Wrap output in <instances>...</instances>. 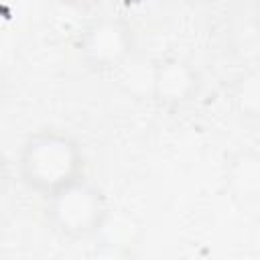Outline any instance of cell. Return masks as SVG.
I'll list each match as a JSON object with an SVG mask.
<instances>
[{"instance_id": "6da1fadb", "label": "cell", "mask_w": 260, "mask_h": 260, "mask_svg": "<svg viewBox=\"0 0 260 260\" xmlns=\"http://www.w3.org/2000/svg\"><path fill=\"white\" fill-rule=\"evenodd\" d=\"M16 167L22 185L43 199H49L83 179L85 156L81 144L69 132L41 128L22 142Z\"/></svg>"}, {"instance_id": "7a4b0ae2", "label": "cell", "mask_w": 260, "mask_h": 260, "mask_svg": "<svg viewBox=\"0 0 260 260\" xmlns=\"http://www.w3.org/2000/svg\"><path fill=\"white\" fill-rule=\"evenodd\" d=\"M110 213L106 193L85 177L45 199L47 223L67 240L100 236Z\"/></svg>"}, {"instance_id": "3957f363", "label": "cell", "mask_w": 260, "mask_h": 260, "mask_svg": "<svg viewBox=\"0 0 260 260\" xmlns=\"http://www.w3.org/2000/svg\"><path fill=\"white\" fill-rule=\"evenodd\" d=\"M136 49V35L120 16H98L89 20L77 39V53L87 69L104 73L124 65Z\"/></svg>"}, {"instance_id": "277c9868", "label": "cell", "mask_w": 260, "mask_h": 260, "mask_svg": "<svg viewBox=\"0 0 260 260\" xmlns=\"http://www.w3.org/2000/svg\"><path fill=\"white\" fill-rule=\"evenodd\" d=\"M152 98L165 108H181L193 102L203 85L199 69L185 57L167 55L152 67Z\"/></svg>"}, {"instance_id": "5b68a950", "label": "cell", "mask_w": 260, "mask_h": 260, "mask_svg": "<svg viewBox=\"0 0 260 260\" xmlns=\"http://www.w3.org/2000/svg\"><path fill=\"white\" fill-rule=\"evenodd\" d=\"M225 185L242 203H260V152L242 148L225 162Z\"/></svg>"}, {"instance_id": "8992f818", "label": "cell", "mask_w": 260, "mask_h": 260, "mask_svg": "<svg viewBox=\"0 0 260 260\" xmlns=\"http://www.w3.org/2000/svg\"><path fill=\"white\" fill-rule=\"evenodd\" d=\"M230 104L244 122H260V69H246L232 79Z\"/></svg>"}, {"instance_id": "52a82bcc", "label": "cell", "mask_w": 260, "mask_h": 260, "mask_svg": "<svg viewBox=\"0 0 260 260\" xmlns=\"http://www.w3.org/2000/svg\"><path fill=\"white\" fill-rule=\"evenodd\" d=\"M89 260H138L134 248L124 242L100 240L89 256Z\"/></svg>"}]
</instances>
